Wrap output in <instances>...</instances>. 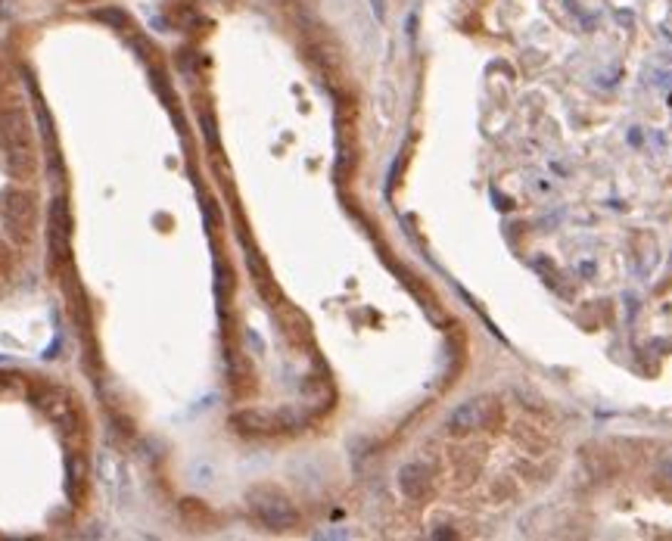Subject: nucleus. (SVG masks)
<instances>
[{"mask_svg":"<svg viewBox=\"0 0 672 541\" xmlns=\"http://www.w3.org/2000/svg\"><path fill=\"white\" fill-rule=\"evenodd\" d=\"M501 423V405L495 398H470L448 414V429L455 436H467L476 429H492Z\"/></svg>","mask_w":672,"mask_h":541,"instance_id":"nucleus-1","label":"nucleus"},{"mask_svg":"<svg viewBox=\"0 0 672 541\" xmlns=\"http://www.w3.org/2000/svg\"><path fill=\"white\" fill-rule=\"evenodd\" d=\"M249 504H252L255 517L265 522L268 529H290V526H296V520H299L293 504L280 492H271V488H255V492H249Z\"/></svg>","mask_w":672,"mask_h":541,"instance_id":"nucleus-2","label":"nucleus"},{"mask_svg":"<svg viewBox=\"0 0 672 541\" xmlns=\"http://www.w3.org/2000/svg\"><path fill=\"white\" fill-rule=\"evenodd\" d=\"M430 485H433V473L423 460H411L398 470V488L408 498H423L430 492Z\"/></svg>","mask_w":672,"mask_h":541,"instance_id":"nucleus-3","label":"nucleus"},{"mask_svg":"<svg viewBox=\"0 0 672 541\" xmlns=\"http://www.w3.org/2000/svg\"><path fill=\"white\" fill-rule=\"evenodd\" d=\"M237 426H246L249 433H280V429H290L293 420L290 414H268V411H246L237 417Z\"/></svg>","mask_w":672,"mask_h":541,"instance_id":"nucleus-4","label":"nucleus"},{"mask_svg":"<svg viewBox=\"0 0 672 541\" xmlns=\"http://www.w3.org/2000/svg\"><path fill=\"white\" fill-rule=\"evenodd\" d=\"M66 239H69V215H66L63 202H53V209H50V252H53V259H63Z\"/></svg>","mask_w":672,"mask_h":541,"instance_id":"nucleus-5","label":"nucleus"},{"mask_svg":"<svg viewBox=\"0 0 672 541\" xmlns=\"http://www.w3.org/2000/svg\"><path fill=\"white\" fill-rule=\"evenodd\" d=\"M648 78L651 84H657V88H666V84H672V59H657L651 68H648Z\"/></svg>","mask_w":672,"mask_h":541,"instance_id":"nucleus-6","label":"nucleus"},{"mask_svg":"<svg viewBox=\"0 0 672 541\" xmlns=\"http://www.w3.org/2000/svg\"><path fill=\"white\" fill-rule=\"evenodd\" d=\"M657 476H660V479H666V483H672V458H669V460H663V463H660V470H657Z\"/></svg>","mask_w":672,"mask_h":541,"instance_id":"nucleus-7","label":"nucleus"}]
</instances>
